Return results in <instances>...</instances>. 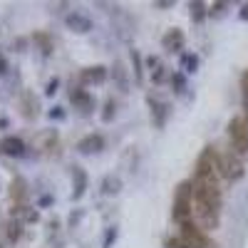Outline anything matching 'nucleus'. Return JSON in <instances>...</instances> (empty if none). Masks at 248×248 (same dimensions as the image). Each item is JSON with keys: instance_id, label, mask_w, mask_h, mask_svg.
<instances>
[{"instance_id": "1a4fd4ad", "label": "nucleus", "mask_w": 248, "mask_h": 248, "mask_svg": "<svg viewBox=\"0 0 248 248\" xmlns=\"http://www.w3.org/2000/svg\"><path fill=\"white\" fill-rule=\"evenodd\" d=\"M67 25L72 28V30H77V32H87L92 25H90V20L87 17H82V15H67Z\"/></svg>"}, {"instance_id": "f03ea898", "label": "nucleus", "mask_w": 248, "mask_h": 248, "mask_svg": "<svg viewBox=\"0 0 248 248\" xmlns=\"http://www.w3.org/2000/svg\"><path fill=\"white\" fill-rule=\"evenodd\" d=\"M179 226H181V236L171 238L167 243L169 248H216V243L199 229V223L186 221V223H179Z\"/></svg>"}, {"instance_id": "dca6fc26", "label": "nucleus", "mask_w": 248, "mask_h": 248, "mask_svg": "<svg viewBox=\"0 0 248 248\" xmlns=\"http://www.w3.org/2000/svg\"><path fill=\"white\" fill-rule=\"evenodd\" d=\"M191 17L194 20H201L203 17V5L201 3H191Z\"/></svg>"}, {"instance_id": "9d476101", "label": "nucleus", "mask_w": 248, "mask_h": 248, "mask_svg": "<svg viewBox=\"0 0 248 248\" xmlns=\"http://www.w3.org/2000/svg\"><path fill=\"white\" fill-rule=\"evenodd\" d=\"M72 102L79 107V109H92V97H90V92H85V90H75L72 92Z\"/></svg>"}, {"instance_id": "423d86ee", "label": "nucleus", "mask_w": 248, "mask_h": 248, "mask_svg": "<svg viewBox=\"0 0 248 248\" xmlns=\"http://www.w3.org/2000/svg\"><path fill=\"white\" fill-rule=\"evenodd\" d=\"M218 174L226 181H238L243 176V161H241V156L236 152L218 154Z\"/></svg>"}, {"instance_id": "6ab92c4d", "label": "nucleus", "mask_w": 248, "mask_h": 248, "mask_svg": "<svg viewBox=\"0 0 248 248\" xmlns=\"http://www.w3.org/2000/svg\"><path fill=\"white\" fill-rule=\"evenodd\" d=\"M112 109H114V102H109V105H107V112H105V119H112Z\"/></svg>"}, {"instance_id": "39448f33", "label": "nucleus", "mask_w": 248, "mask_h": 248, "mask_svg": "<svg viewBox=\"0 0 248 248\" xmlns=\"http://www.w3.org/2000/svg\"><path fill=\"white\" fill-rule=\"evenodd\" d=\"M229 139H231V152L238 156H248V119L233 117L229 124Z\"/></svg>"}, {"instance_id": "9b49d317", "label": "nucleus", "mask_w": 248, "mask_h": 248, "mask_svg": "<svg viewBox=\"0 0 248 248\" xmlns=\"http://www.w3.org/2000/svg\"><path fill=\"white\" fill-rule=\"evenodd\" d=\"M181 45H184L181 30H171L167 37H164V47H167V50H181Z\"/></svg>"}, {"instance_id": "0eeeda50", "label": "nucleus", "mask_w": 248, "mask_h": 248, "mask_svg": "<svg viewBox=\"0 0 248 248\" xmlns=\"http://www.w3.org/2000/svg\"><path fill=\"white\" fill-rule=\"evenodd\" d=\"M0 152L10 154V156H20L25 152V144H23V139H17V137H5L3 141H0Z\"/></svg>"}, {"instance_id": "aec40b11", "label": "nucleus", "mask_w": 248, "mask_h": 248, "mask_svg": "<svg viewBox=\"0 0 248 248\" xmlns=\"http://www.w3.org/2000/svg\"><path fill=\"white\" fill-rule=\"evenodd\" d=\"M0 72H5V60L0 57Z\"/></svg>"}, {"instance_id": "20e7f679", "label": "nucleus", "mask_w": 248, "mask_h": 248, "mask_svg": "<svg viewBox=\"0 0 248 248\" xmlns=\"http://www.w3.org/2000/svg\"><path fill=\"white\" fill-rule=\"evenodd\" d=\"M191 214H194V184L184 181L179 184L176 196H174V218L179 223H186L191 221Z\"/></svg>"}, {"instance_id": "f3484780", "label": "nucleus", "mask_w": 248, "mask_h": 248, "mask_svg": "<svg viewBox=\"0 0 248 248\" xmlns=\"http://www.w3.org/2000/svg\"><path fill=\"white\" fill-rule=\"evenodd\" d=\"M241 87H243V99H246V107H248V72L241 79Z\"/></svg>"}, {"instance_id": "2eb2a0df", "label": "nucleus", "mask_w": 248, "mask_h": 248, "mask_svg": "<svg viewBox=\"0 0 248 248\" xmlns=\"http://www.w3.org/2000/svg\"><path fill=\"white\" fill-rule=\"evenodd\" d=\"M20 223H10V229H8V236H10V241H17L20 238Z\"/></svg>"}, {"instance_id": "6e6552de", "label": "nucleus", "mask_w": 248, "mask_h": 248, "mask_svg": "<svg viewBox=\"0 0 248 248\" xmlns=\"http://www.w3.org/2000/svg\"><path fill=\"white\" fill-rule=\"evenodd\" d=\"M102 144H105V139H102L99 134H90V137H85V139L77 144V149L82 154H92V152H99L102 149Z\"/></svg>"}, {"instance_id": "f8f14e48", "label": "nucleus", "mask_w": 248, "mask_h": 248, "mask_svg": "<svg viewBox=\"0 0 248 248\" xmlns=\"http://www.w3.org/2000/svg\"><path fill=\"white\" fill-rule=\"evenodd\" d=\"M75 179H77V184H75V191H72V196H75V199H79L82 194H85V186H87V174L82 171L79 167H75Z\"/></svg>"}, {"instance_id": "f257e3e1", "label": "nucleus", "mask_w": 248, "mask_h": 248, "mask_svg": "<svg viewBox=\"0 0 248 248\" xmlns=\"http://www.w3.org/2000/svg\"><path fill=\"white\" fill-rule=\"evenodd\" d=\"M221 189L216 184H194V214L201 231H211L218 226Z\"/></svg>"}, {"instance_id": "a211bd4d", "label": "nucleus", "mask_w": 248, "mask_h": 248, "mask_svg": "<svg viewBox=\"0 0 248 248\" xmlns=\"http://www.w3.org/2000/svg\"><path fill=\"white\" fill-rule=\"evenodd\" d=\"M184 62H186V67H191V70L196 67V57H191V55H189V57H186Z\"/></svg>"}, {"instance_id": "4468645a", "label": "nucleus", "mask_w": 248, "mask_h": 248, "mask_svg": "<svg viewBox=\"0 0 248 248\" xmlns=\"http://www.w3.org/2000/svg\"><path fill=\"white\" fill-rule=\"evenodd\" d=\"M25 196H28V191H25V181L17 176V179L13 181V199L20 203V201H25Z\"/></svg>"}, {"instance_id": "ddd939ff", "label": "nucleus", "mask_w": 248, "mask_h": 248, "mask_svg": "<svg viewBox=\"0 0 248 248\" xmlns=\"http://www.w3.org/2000/svg\"><path fill=\"white\" fill-rule=\"evenodd\" d=\"M105 77H107L105 67H90V70L82 72V82H102Z\"/></svg>"}, {"instance_id": "7ed1b4c3", "label": "nucleus", "mask_w": 248, "mask_h": 248, "mask_svg": "<svg viewBox=\"0 0 248 248\" xmlns=\"http://www.w3.org/2000/svg\"><path fill=\"white\" fill-rule=\"evenodd\" d=\"M218 154L214 147H206L196 161V184H216L218 186Z\"/></svg>"}]
</instances>
